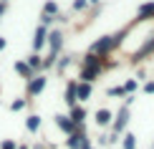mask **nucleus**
Wrapping results in <instances>:
<instances>
[{"mask_svg": "<svg viewBox=\"0 0 154 149\" xmlns=\"http://www.w3.org/2000/svg\"><path fill=\"white\" fill-rule=\"evenodd\" d=\"M152 149H154V147H152Z\"/></svg>", "mask_w": 154, "mask_h": 149, "instance_id": "28", "label": "nucleus"}, {"mask_svg": "<svg viewBox=\"0 0 154 149\" xmlns=\"http://www.w3.org/2000/svg\"><path fill=\"white\" fill-rule=\"evenodd\" d=\"M43 46H46V25H38V30H35V41H33V48H35V51H41Z\"/></svg>", "mask_w": 154, "mask_h": 149, "instance_id": "8", "label": "nucleus"}, {"mask_svg": "<svg viewBox=\"0 0 154 149\" xmlns=\"http://www.w3.org/2000/svg\"><path fill=\"white\" fill-rule=\"evenodd\" d=\"M124 149H137V137L134 134H124Z\"/></svg>", "mask_w": 154, "mask_h": 149, "instance_id": "15", "label": "nucleus"}, {"mask_svg": "<svg viewBox=\"0 0 154 149\" xmlns=\"http://www.w3.org/2000/svg\"><path fill=\"white\" fill-rule=\"evenodd\" d=\"M111 119H114V114L109 111V109H99V111H96V124H99V126L111 124Z\"/></svg>", "mask_w": 154, "mask_h": 149, "instance_id": "7", "label": "nucleus"}, {"mask_svg": "<svg viewBox=\"0 0 154 149\" xmlns=\"http://www.w3.org/2000/svg\"><path fill=\"white\" fill-rule=\"evenodd\" d=\"M76 101H79V83H68V88H66V104H68V109H73Z\"/></svg>", "mask_w": 154, "mask_h": 149, "instance_id": "5", "label": "nucleus"}, {"mask_svg": "<svg viewBox=\"0 0 154 149\" xmlns=\"http://www.w3.org/2000/svg\"><path fill=\"white\" fill-rule=\"evenodd\" d=\"M91 149H94V147H91Z\"/></svg>", "mask_w": 154, "mask_h": 149, "instance_id": "27", "label": "nucleus"}, {"mask_svg": "<svg viewBox=\"0 0 154 149\" xmlns=\"http://www.w3.org/2000/svg\"><path fill=\"white\" fill-rule=\"evenodd\" d=\"M56 124H58V129H61V132H66L68 134V137H71V134L76 132V129H79V126H76L73 124V121H71V116H56Z\"/></svg>", "mask_w": 154, "mask_h": 149, "instance_id": "4", "label": "nucleus"}, {"mask_svg": "<svg viewBox=\"0 0 154 149\" xmlns=\"http://www.w3.org/2000/svg\"><path fill=\"white\" fill-rule=\"evenodd\" d=\"M83 119H86V111H83L81 106H73V109H71V121H73L76 126H81Z\"/></svg>", "mask_w": 154, "mask_h": 149, "instance_id": "10", "label": "nucleus"}, {"mask_svg": "<svg viewBox=\"0 0 154 149\" xmlns=\"http://www.w3.org/2000/svg\"><path fill=\"white\" fill-rule=\"evenodd\" d=\"M18 149H28V147H18Z\"/></svg>", "mask_w": 154, "mask_h": 149, "instance_id": "25", "label": "nucleus"}, {"mask_svg": "<svg viewBox=\"0 0 154 149\" xmlns=\"http://www.w3.org/2000/svg\"><path fill=\"white\" fill-rule=\"evenodd\" d=\"M91 96V83H79V101H86Z\"/></svg>", "mask_w": 154, "mask_h": 149, "instance_id": "12", "label": "nucleus"}, {"mask_svg": "<svg viewBox=\"0 0 154 149\" xmlns=\"http://www.w3.org/2000/svg\"><path fill=\"white\" fill-rule=\"evenodd\" d=\"M126 121H129V106H121V111H119V116H116V121H114V134H116V137L124 132Z\"/></svg>", "mask_w": 154, "mask_h": 149, "instance_id": "3", "label": "nucleus"}, {"mask_svg": "<svg viewBox=\"0 0 154 149\" xmlns=\"http://www.w3.org/2000/svg\"><path fill=\"white\" fill-rule=\"evenodd\" d=\"M124 86H114V88H109V96H124Z\"/></svg>", "mask_w": 154, "mask_h": 149, "instance_id": "17", "label": "nucleus"}, {"mask_svg": "<svg viewBox=\"0 0 154 149\" xmlns=\"http://www.w3.org/2000/svg\"><path fill=\"white\" fill-rule=\"evenodd\" d=\"M5 46H8V41H5V38H0V51H3Z\"/></svg>", "mask_w": 154, "mask_h": 149, "instance_id": "23", "label": "nucleus"}, {"mask_svg": "<svg viewBox=\"0 0 154 149\" xmlns=\"http://www.w3.org/2000/svg\"><path fill=\"white\" fill-rule=\"evenodd\" d=\"M146 15H154V3H146L139 8V20H146Z\"/></svg>", "mask_w": 154, "mask_h": 149, "instance_id": "13", "label": "nucleus"}, {"mask_svg": "<svg viewBox=\"0 0 154 149\" xmlns=\"http://www.w3.org/2000/svg\"><path fill=\"white\" fill-rule=\"evenodd\" d=\"M61 38H63L61 33H51V53L53 56L58 53V48H61Z\"/></svg>", "mask_w": 154, "mask_h": 149, "instance_id": "11", "label": "nucleus"}, {"mask_svg": "<svg viewBox=\"0 0 154 149\" xmlns=\"http://www.w3.org/2000/svg\"><path fill=\"white\" fill-rule=\"evenodd\" d=\"M144 91H146V94H154V81H152V83H146V86H144Z\"/></svg>", "mask_w": 154, "mask_h": 149, "instance_id": "22", "label": "nucleus"}, {"mask_svg": "<svg viewBox=\"0 0 154 149\" xmlns=\"http://www.w3.org/2000/svg\"><path fill=\"white\" fill-rule=\"evenodd\" d=\"M134 88H137V81H126V83H124V91H126V94L134 91Z\"/></svg>", "mask_w": 154, "mask_h": 149, "instance_id": "20", "label": "nucleus"}, {"mask_svg": "<svg viewBox=\"0 0 154 149\" xmlns=\"http://www.w3.org/2000/svg\"><path fill=\"white\" fill-rule=\"evenodd\" d=\"M3 13H5V3H0V15H3Z\"/></svg>", "mask_w": 154, "mask_h": 149, "instance_id": "24", "label": "nucleus"}, {"mask_svg": "<svg viewBox=\"0 0 154 149\" xmlns=\"http://www.w3.org/2000/svg\"><path fill=\"white\" fill-rule=\"evenodd\" d=\"M25 126H28V132H38V126H41V116H28Z\"/></svg>", "mask_w": 154, "mask_h": 149, "instance_id": "14", "label": "nucleus"}, {"mask_svg": "<svg viewBox=\"0 0 154 149\" xmlns=\"http://www.w3.org/2000/svg\"><path fill=\"white\" fill-rule=\"evenodd\" d=\"M0 149H18V147H15V141H10V139H5L3 144H0Z\"/></svg>", "mask_w": 154, "mask_h": 149, "instance_id": "18", "label": "nucleus"}, {"mask_svg": "<svg viewBox=\"0 0 154 149\" xmlns=\"http://www.w3.org/2000/svg\"><path fill=\"white\" fill-rule=\"evenodd\" d=\"M23 106H25V101H23V99H18V101H13V111H20Z\"/></svg>", "mask_w": 154, "mask_h": 149, "instance_id": "19", "label": "nucleus"}, {"mask_svg": "<svg viewBox=\"0 0 154 149\" xmlns=\"http://www.w3.org/2000/svg\"><path fill=\"white\" fill-rule=\"evenodd\" d=\"M121 36H124V33H114V36H104V38H99V41L91 46V53H96V56L109 53V51H111V48L121 41Z\"/></svg>", "mask_w": 154, "mask_h": 149, "instance_id": "2", "label": "nucleus"}, {"mask_svg": "<svg viewBox=\"0 0 154 149\" xmlns=\"http://www.w3.org/2000/svg\"><path fill=\"white\" fill-rule=\"evenodd\" d=\"M3 3H8V0H3Z\"/></svg>", "mask_w": 154, "mask_h": 149, "instance_id": "26", "label": "nucleus"}, {"mask_svg": "<svg viewBox=\"0 0 154 149\" xmlns=\"http://www.w3.org/2000/svg\"><path fill=\"white\" fill-rule=\"evenodd\" d=\"M28 66H30V68H38V66H43L41 56H38V53H33V56H30V61H28Z\"/></svg>", "mask_w": 154, "mask_h": 149, "instance_id": "16", "label": "nucleus"}, {"mask_svg": "<svg viewBox=\"0 0 154 149\" xmlns=\"http://www.w3.org/2000/svg\"><path fill=\"white\" fill-rule=\"evenodd\" d=\"M15 71H18V73L23 76V79H28V81L33 79V68H30V66H28L25 61H18V63H15Z\"/></svg>", "mask_w": 154, "mask_h": 149, "instance_id": "9", "label": "nucleus"}, {"mask_svg": "<svg viewBox=\"0 0 154 149\" xmlns=\"http://www.w3.org/2000/svg\"><path fill=\"white\" fill-rule=\"evenodd\" d=\"M99 73H101V58L96 56V53H88V56H86V61H83V71H81L83 83H91Z\"/></svg>", "mask_w": 154, "mask_h": 149, "instance_id": "1", "label": "nucleus"}, {"mask_svg": "<svg viewBox=\"0 0 154 149\" xmlns=\"http://www.w3.org/2000/svg\"><path fill=\"white\" fill-rule=\"evenodd\" d=\"M43 13H46V15H48V13H56V3H46V8H43Z\"/></svg>", "mask_w": 154, "mask_h": 149, "instance_id": "21", "label": "nucleus"}, {"mask_svg": "<svg viewBox=\"0 0 154 149\" xmlns=\"http://www.w3.org/2000/svg\"><path fill=\"white\" fill-rule=\"evenodd\" d=\"M43 86H46V79H43V76H33V79L28 81V94H41L43 91Z\"/></svg>", "mask_w": 154, "mask_h": 149, "instance_id": "6", "label": "nucleus"}]
</instances>
